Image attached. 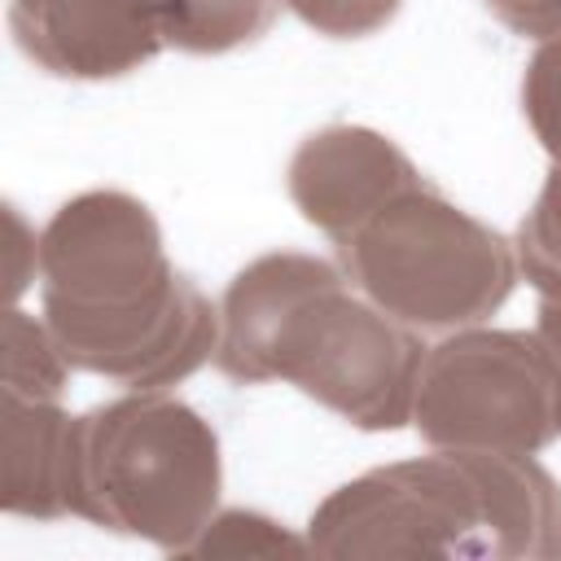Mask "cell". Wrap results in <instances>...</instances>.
<instances>
[{"mask_svg": "<svg viewBox=\"0 0 561 561\" xmlns=\"http://www.w3.org/2000/svg\"><path fill=\"white\" fill-rule=\"evenodd\" d=\"M280 552L285 557H311V543H307V535L285 530V522H276L267 513L219 508L184 557L219 561V557H280Z\"/></svg>", "mask_w": 561, "mask_h": 561, "instance_id": "cell-12", "label": "cell"}, {"mask_svg": "<svg viewBox=\"0 0 561 561\" xmlns=\"http://www.w3.org/2000/svg\"><path fill=\"white\" fill-rule=\"evenodd\" d=\"M539 337L548 342V351L561 364V298H539V320H535Z\"/></svg>", "mask_w": 561, "mask_h": 561, "instance_id": "cell-18", "label": "cell"}, {"mask_svg": "<svg viewBox=\"0 0 561 561\" xmlns=\"http://www.w3.org/2000/svg\"><path fill=\"white\" fill-rule=\"evenodd\" d=\"M70 364L44 316L9 307L0 320V386L26 399H61Z\"/></svg>", "mask_w": 561, "mask_h": 561, "instance_id": "cell-11", "label": "cell"}, {"mask_svg": "<svg viewBox=\"0 0 561 561\" xmlns=\"http://www.w3.org/2000/svg\"><path fill=\"white\" fill-rule=\"evenodd\" d=\"M18 53L70 83H105L149 66L167 44L153 0H9Z\"/></svg>", "mask_w": 561, "mask_h": 561, "instance_id": "cell-7", "label": "cell"}, {"mask_svg": "<svg viewBox=\"0 0 561 561\" xmlns=\"http://www.w3.org/2000/svg\"><path fill=\"white\" fill-rule=\"evenodd\" d=\"M486 13L522 39H548L561 31V0H482Z\"/></svg>", "mask_w": 561, "mask_h": 561, "instance_id": "cell-16", "label": "cell"}, {"mask_svg": "<svg viewBox=\"0 0 561 561\" xmlns=\"http://www.w3.org/2000/svg\"><path fill=\"white\" fill-rule=\"evenodd\" d=\"M522 114L539 149L561 167V31L539 39L522 70Z\"/></svg>", "mask_w": 561, "mask_h": 561, "instance_id": "cell-14", "label": "cell"}, {"mask_svg": "<svg viewBox=\"0 0 561 561\" xmlns=\"http://www.w3.org/2000/svg\"><path fill=\"white\" fill-rule=\"evenodd\" d=\"M311 557L561 561V482L535 456L430 447L364 469L307 522Z\"/></svg>", "mask_w": 561, "mask_h": 561, "instance_id": "cell-3", "label": "cell"}, {"mask_svg": "<svg viewBox=\"0 0 561 561\" xmlns=\"http://www.w3.org/2000/svg\"><path fill=\"white\" fill-rule=\"evenodd\" d=\"M517 272L535 285L539 298H561V167L548 171L530 210L513 237Z\"/></svg>", "mask_w": 561, "mask_h": 561, "instance_id": "cell-13", "label": "cell"}, {"mask_svg": "<svg viewBox=\"0 0 561 561\" xmlns=\"http://www.w3.org/2000/svg\"><path fill=\"white\" fill-rule=\"evenodd\" d=\"M412 430L430 447L539 456L561 438V364L539 329L443 333L421 359Z\"/></svg>", "mask_w": 561, "mask_h": 561, "instance_id": "cell-6", "label": "cell"}, {"mask_svg": "<svg viewBox=\"0 0 561 561\" xmlns=\"http://www.w3.org/2000/svg\"><path fill=\"white\" fill-rule=\"evenodd\" d=\"M39 276V232H26L22 215L9 206V298H18Z\"/></svg>", "mask_w": 561, "mask_h": 561, "instance_id": "cell-17", "label": "cell"}, {"mask_svg": "<svg viewBox=\"0 0 561 561\" xmlns=\"http://www.w3.org/2000/svg\"><path fill=\"white\" fill-rule=\"evenodd\" d=\"M162 44L188 57H224L259 44L285 0H153Z\"/></svg>", "mask_w": 561, "mask_h": 561, "instance_id": "cell-10", "label": "cell"}, {"mask_svg": "<svg viewBox=\"0 0 561 561\" xmlns=\"http://www.w3.org/2000/svg\"><path fill=\"white\" fill-rule=\"evenodd\" d=\"M346 280L416 333L486 324L517 289L513 241L416 180L337 241Z\"/></svg>", "mask_w": 561, "mask_h": 561, "instance_id": "cell-5", "label": "cell"}, {"mask_svg": "<svg viewBox=\"0 0 561 561\" xmlns=\"http://www.w3.org/2000/svg\"><path fill=\"white\" fill-rule=\"evenodd\" d=\"M4 416V486L0 508L26 522L75 517V425L61 399H26L0 390Z\"/></svg>", "mask_w": 561, "mask_h": 561, "instance_id": "cell-9", "label": "cell"}, {"mask_svg": "<svg viewBox=\"0 0 561 561\" xmlns=\"http://www.w3.org/2000/svg\"><path fill=\"white\" fill-rule=\"evenodd\" d=\"M285 9L324 39H368L399 18L403 0H285Z\"/></svg>", "mask_w": 561, "mask_h": 561, "instance_id": "cell-15", "label": "cell"}, {"mask_svg": "<svg viewBox=\"0 0 561 561\" xmlns=\"http://www.w3.org/2000/svg\"><path fill=\"white\" fill-rule=\"evenodd\" d=\"M75 517L184 557L219 513L215 425L167 390H127L75 425Z\"/></svg>", "mask_w": 561, "mask_h": 561, "instance_id": "cell-4", "label": "cell"}, {"mask_svg": "<svg viewBox=\"0 0 561 561\" xmlns=\"http://www.w3.org/2000/svg\"><path fill=\"white\" fill-rule=\"evenodd\" d=\"M39 316L75 373L167 390L215 359L219 302L167 259L158 215L123 188L66 197L39 228Z\"/></svg>", "mask_w": 561, "mask_h": 561, "instance_id": "cell-1", "label": "cell"}, {"mask_svg": "<svg viewBox=\"0 0 561 561\" xmlns=\"http://www.w3.org/2000/svg\"><path fill=\"white\" fill-rule=\"evenodd\" d=\"M416 180H425L416 162L386 131L359 123H329L302 136L285 167V193L294 210L333 245Z\"/></svg>", "mask_w": 561, "mask_h": 561, "instance_id": "cell-8", "label": "cell"}, {"mask_svg": "<svg viewBox=\"0 0 561 561\" xmlns=\"http://www.w3.org/2000/svg\"><path fill=\"white\" fill-rule=\"evenodd\" d=\"M425 342L368 302L342 263L307 250L250 259L219 298L215 368L237 386L285 381L355 430L412 425Z\"/></svg>", "mask_w": 561, "mask_h": 561, "instance_id": "cell-2", "label": "cell"}]
</instances>
